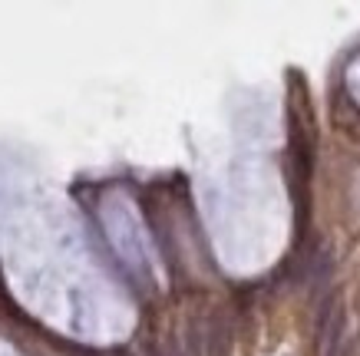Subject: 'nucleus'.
Here are the masks:
<instances>
[{"instance_id": "f03ea898", "label": "nucleus", "mask_w": 360, "mask_h": 356, "mask_svg": "<svg viewBox=\"0 0 360 356\" xmlns=\"http://www.w3.org/2000/svg\"><path fill=\"white\" fill-rule=\"evenodd\" d=\"M149 356H162V353H159V350H155V346H153V350H149Z\"/></svg>"}, {"instance_id": "f257e3e1", "label": "nucleus", "mask_w": 360, "mask_h": 356, "mask_svg": "<svg viewBox=\"0 0 360 356\" xmlns=\"http://www.w3.org/2000/svg\"><path fill=\"white\" fill-rule=\"evenodd\" d=\"M340 334H344V310L338 301H330L317 320V350L321 356H338L340 346Z\"/></svg>"}]
</instances>
